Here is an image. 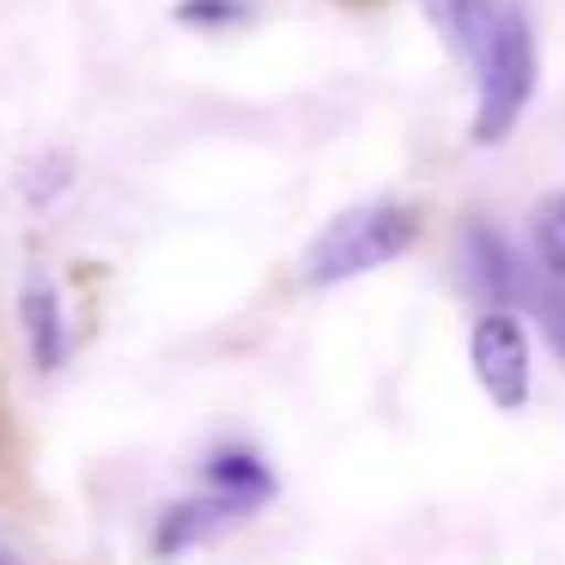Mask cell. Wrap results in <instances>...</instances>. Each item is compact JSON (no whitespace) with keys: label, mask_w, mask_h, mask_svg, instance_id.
Segmentation results:
<instances>
[{"label":"cell","mask_w":565,"mask_h":565,"mask_svg":"<svg viewBox=\"0 0 565 565\" xmlns=\"http://www.w3.org/2000/svg\"><path fill=\"white\" fill-rule=\"evenodd\" d=\"M419 244V207L407 201H359V207L334 213L298 256V280L310 292L322 286H347L359 274H377L390 262H402Z\"/></svg>","instance_id":"obj_1"},{"label":"cell","mask_w":565,"mask_h":565,"mask_svg":"<svg viewBox=\"0 0 565 565\" xmlns=\"http://www.w3.org/2000/svg\"><path fill=\"white\" fill-rule=\"evenodd\" d=\"M541 79V50H535V25H529L523 0H499L492 13V38L475 55V147H499L516 122H523L529 98Z\"/></svg>","instance_id":"obj_2"},{"label":"cell","mask_w":565,"mask_h":565,"mask_svg":"<svg viewBox=\"0 0 565 565\" xmlns=\"http://www.w3.org/2000/svg\"><path fill=\"white\" fill-rule=\"evenodd\" d=\"M468 359L499 414H523L529 407V329L516 310H480L475 334H468Z\"/></svg>","instance_id":"obj_3"},{"label":"cell","mask_w":565,"mask_h":565,"mask_svg":"<svg viewBox=\"0 0 565 565\" xmlns=\"http://www.w3.org/2000/svg\"><path fill=\"white\" fill-rule=\"evenodd\" d=\"M456 268H462V286L480 298L487 310H516L529 280V256H516V244L499 232L492 220H468L462 244H456Z\"/></svg>","instance_id":"obj_4"},{"label":"cell","mask_w":565,"mask_h":565,"mask_svg":"<svg viewBox=\"0 0 565 565\" xmlns=\"http://www.w3.org/2000/svg\"><path fill=\"white\" fill-rule=\"evenodd\" d=\"M256 511L262 504L213 492V487L195 492V499H177V504H164L159 529H152V553H159V559H177V553H189V547H207V541L232 535L237 523H249Z\"/></svg>","instance_id":"obj_5"},{"label":"cell","mask_w":565,"mask_h":565,"mask_svg":"<svg viewBox=\"0 0 565 565\" xmlns=\"http://www.w3.org/2000/svg\"><path fill=\"white\" fill-rule=\"evenodd\" d=\"M19 322H25L31 365H38V371H62V365H67V353H74V334H67L62 286H55L43 268H31V274H25V286H19Z\"/></svg>","instance_id":"obj_6"},{"label":"cell","mask_w":565,"mask_h":565,"mask_svg":"<svg viewBox=\"0 0 565 565\" xmlns=\"http://www.w3.org/2000/svg\"><path fill=\"white\" fill-rule=\"evenodd\" d=\"M419 13L431 19V31L444 38V50H450L456 62L475 67V55L487 50V38H492L499 0H419Z\"/></svg>","instance_id":"obj_7"},{"label":"cell","mask_w":565,"mask_h":565,"mask_svg":"<svg viewBox=\"0 0 565 565\" xmlns=\"http://www.w3.org/2000/svg\"><path fill=\"white\" fill-rule=\"evenodd\" d=\"M201 475H207L213 492H232V499H249V504H268V499H274V468L262 462L256 450H244V444H225V450H213Z\"/></svg>","instance_id":"obj_8"},{"label":"cell","mask_w":565,"mask_h":565,"mask_svg":"<svg viewBox=\"0 0 565 565\" xmlns=\"http://www.w3.org/2000/svg\"><path fill=\"white\" fill-rule=\"evenodd\" d=\"M516 317H529L541 329V341L553 347V359L565 365V280H553L541 262H529L523 298H516Z\"/></svg>","instance_id":"obj_9"},{"label":"cell","mask_w":565,"mask_h":565,"mask_svg":"<svg viewBox=\"0 0 565 565\" xmlns=\"http://www.w3.org/2000/svg\"><path fill=\"white\" fill-rule=\"evenodd\" d=\"M67 189H74V152L43 147L38 159H25V171H19V195H25V207H55Z\"/></svg>","instance_id":"obj_10"},{"label":"cell","mask_w":565,"mask_h":565,"mask_svg":"<svg viewBox=\"0 0 565 565\" xmlns=\"http://www.w3.org/2000/svg\"><path fill=\"white\" fill-rule=\"evenodd\" d=\"M529 244H535L541 268H547L553 280H565V189L535 207V220H529Z\"/></svg>","instance_id":"obj_11"},{"label":"cell","mask_w":565,"mask_h":565,"mask_svg":"<svg viewBox=\"0 0 565 565\" xmlns=\"http://www.w3.org/2000/svg\"><path fill=\"white\" fill-rule=\"evenodd\" d=\"M171 19L189 31H232V25H249V19H256V0H177Z\"/></svg>","instance_id":"obj_12"},{"label":"cell","mask_w":565,"mask_h":565,"mask_svg":"<svg viewBox=\"0 0 565 565\" xmlns=\"http://www.w3.org/2000/svg\"><path fill=\"white\" fill-rule=\"evenodd\" d=\"M0 565H19V559H13V547H7V541H0Z\"/></svg>","instance_id":"obj_13"}]
</instances>
